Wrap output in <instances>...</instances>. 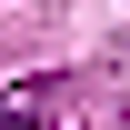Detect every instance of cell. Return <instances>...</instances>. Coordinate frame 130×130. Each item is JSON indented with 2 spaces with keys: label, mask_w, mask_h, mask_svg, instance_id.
Masks as SVG:
<instances>
[{
  "label": "cell",
  "mask_w": 130,
  "mask_h": 130,
  "mask_svg": "<svg viewBox=\"0 0 130 130\" xmlns=\"http://www.w3.org/2000/svg\"><path fill=\"white\" fill-rule=\"evenodd\" d=\"M60 100H70V80H20V90H0V130H40V120H60Z\"/></svg>",
  "instance_id": "cell-1"
}]
</instances>
